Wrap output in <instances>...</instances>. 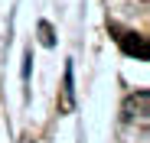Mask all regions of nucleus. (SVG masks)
Here are the masks:
<instances>
[{
  "instance_id": "nucleus-1",
  "label": "nucleus",
  "mask_w": 150,
  "mask_h": 143,
  "mask_svg": "<svg viewBox=\"0 0 150 143\" xmlns=\"http://www.w3.org/2000/svg\"><path fill=\"white\" fill-rule=\"evenodd\" d=\"M121 49L127 52V55H134V59H140V62L150 55V49H147V39H144L140 33H124V36H121Z\"/></svg>"
}]
</instances>
